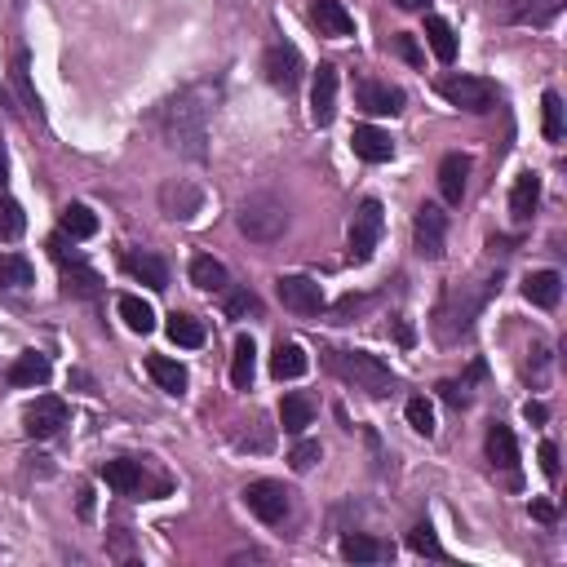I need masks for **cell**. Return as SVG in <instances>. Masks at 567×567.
<instances>
[{
  "mask_svg": "<svg viewBox=\"0 0 567 567\" xmlns=\"http://www.w3.org/2000/svg\"><path fill=\"white\" fill-rule=\"evenodd\" d=\"M399 54H404L408 63H421V54H417V45H412V36H399Z\"/></svg>",
  "mask_w": 567,
  "mask_h": 567,
  "instance_id": "46",
  "label": "cell"
},
{
  "mask_svg": "<svg viewBox=\"0 0 567 567\" xmlns=\"http://www.w3.org/2000/svg\"><path fill=\"white\" fill-rule=\"evenodd\" d=\"M333 116H337V67H319L311 89V120L319 129H328Z\"/></svg>",
  "mask_w": 567,
  "mask_h": 567,
  "instance_id": "15",
  "label": "cell"
},
{
  "mask_svg": "<svg viewBox=\"0 0 567 567\" xmlns=\"http://www.w3.org/2000/svg\"><path fill=\"white\" fill-rule=\"evenodd\" d=\"M49 253H54L58 262H63L67 293H76V297H98V293H102V280H98V275L85 266V257H80V253H71V257H67V249H63V235H54V240H49Z\"/></svg>",
  "mask_w": 567,
  "mask_h": 567,
  "instance_id": "12",
  "label": "cell"
},
{
  "mask_svg": "<svg viewBox=\"0 0 567 567\" xmlns=\"http://www.w3.org/2000/svg\"><path fill=\"white\" fill-rule=\"evenodd\" d=\"M532 514H536L541 523H550V519H554V505H550V501H536V505H532Z\"/></svg>",
  "mask_w": 567,
  "mask_h": 567,
  "instance_id": "47",
  "label": "cell"
},
{
  "mask_svg": "<svg viewBox=\"0 0 567 567\" xmlns=\"http://www.w3.org/2000/svg\"><path fill=\"white\" fill-rule=\"evenodd\" d=\"M275 293H280V302L297 315H319L324 311V288H319L311 275H280Z\"/></svg>",
  "mask_w": 567,
  "mask_h": 567,
  "instance_id": "9",
  "label": "cell"
},
{
  "mask_svg": "<svg viewBox=\"0 0 567 567\" xmlns=\"http://www.w3.org/2000/svg\"><path fill=\"white\" fill-rule=\"evenodd\" d=\"M488 461L497 470H519V443H514V430L510 426H488Z\"/></svg>",
  "mask_w": 567,
  "mask_h": 567,
  "instance_id": "21",
  "label": "cell"
},
{
  "mask_svg": "<svg viewBox=\"0 0 567 567\" xmlns=\"http://www.w3.org/2000/svg\"><path fill=\"white\" fill-rule=\"evenodd\" d=\"M559 293H563L559 271H532L528 280H523V297H528L532 306H541V311H550V306L559 302Z\"/></svg>",
  "mask_w": 567,
  "mask_h": 567,
  "instance_id": "22",
  "label": "cell"
},
{
  "mask_svg": "<svg viewBox=\"0 0 567 567\" xmlns=\"http://www.w3.org/2000/svg\"><path fill=\"white\" fill-rule=\"evenodd\" d=\"M147 373H151V381L164 390V395H182L187 390V368L178 364V359H169V355H151L147 359Z\"/></svg>",
  "mask_w": 567,
  "mask_h": 567,
  "instance_id": "23",
  "label": "cell"
},
{
  "mask_svg": "<svg viewBox=\"0 0 567 567\" xmlns=\"http://www.w3.org/2000/svg\"><path fill=\"white\" fill-rule=\"evenodd\" d=\"M23 231H27L23 204H18V200H0V240H18Z\"/></svg>",
  "mask_w": 567,
  "mask_h": 567,
  "instance_id": "37",
  "label": "cell"
},
{
  "mask_svg": "<svg viewBox=\"0 0 567 567\" xmlns=\"http://www.w3.org/2000/svg\"><path fill=\"white\" fill-rule=\"evenodd\" d=\"M381 231H386V213H381V200H364L355 209V222H350V235H346V257L355 266L373 262L377 244H381Z\"/></svg>",
  "mask_w": 567,
  "mask_h": 567,
  "instance_id": "5",
  "label": "cell"
},
{
  "mask_svg": "<svg viewBox=\"0 0 567 567\" xmlns=\"http://www.w3.org/2000/svg\"><path fill=\"white\" fill-rule=\"evenodd\" d=\"M412 240H417V253L439 262L443 257V244H448V213L439 204H421L417 218H412Z\"/></svg>",
  "mask_w": 567,
  "mask_h": 567,
  "instance_id": "8",
  "label": "cell"
},
{
  "mask_svg": "<svg viewBox=\"0 0 567 567\" xmlns=\"http://www.w3.org/2000/svg\"><path fill=\"white\" fill-rule=\"evenodd\" d=\"M408 545L417 554H426V559H448V554H443V545H439V536H435V528H430V523H417V528L408 532Z\"/></svg>",
  "mask_w": 567,
  "mask_h": 567,
  "instance_id": "38",
  "label": "cell"
},
{
  "mask_svg": "<svg viewBox=\"0 0 567 567\" xmlns=\"http://www.w3.org/2000/svg\"><path fill=\"white\" fill-rule=\"evenodd\" d=\"M120 319H125V324L133 328V333H142V337H147L151 333V328H156V311H151V306L147 302H142V297H133V293H125V297H120Z\"/></svg>",
  "mask_w": 567,
  "mask_h": 567,
  "instance_id": "31",
  "label": "cell"
},
{
  "mask_svg": "<svg viewBox=\"0 0 567 567\" xmlns=\"http://www.w3.org/2000/svg\"><path fill=\"white\" fill-rule=\"evenodd\" d=\"M58 226H63V235H71V240H89V235H98V213L89 204H67Z\"/></svg>",
  "mask_w": 567,
  "mask_h": 567,
  "instance_id": "29",
  "label": "cell"
},
{
  "mask_svg": "<svg viewBox=\"0 0 567 567\" xmlns=\"http://www.w3.org/2000/svg\"><path fill=\"white\" fill-rule=\"evenodd\" d=\"M49 355H40V350H27V355H18L14 364H9V373H5V381L9 386H45L49 381Z\"/></svg>",
  "mask_w": 567,
  "mask_h": 567,
  "instance_id": "19",
  "label": "cell"
},
{
  "mask_svg": "<svg viewBox=\"0 0 567 567\" xmlns=\"http://www.w3.org/2000/svg\"><path fill=\"white\" fill-rule=\"evenodd\" d=\"M191 284L204 288V293H222V288H226V266L218 262V257H209V253H195L191 257Z\"/></svg>",
  "mask_w": 567,
  "mask_h": 567,
  "instance_id": "28",
  "label": "cell"
},
{
  "mask_svg": "<svg viewBox=\"0 0 567 567\" xmlns=\"http://www.w3.org/2000/svg\"><path fill=\"white\" fill-rule=\"evenodd\" d=\"M311 18L324 36H337V40L355 36V18H350V9L342 0H311Z\"/></svg>",
  "mask_w": 567,
  "mask_h": 567,
  "instance_id": "17",
  "label": "cell"
},
{
  "mask_svg": "<svg viewBox=\"0 0 567 567\" xmlns=\"http://www.w3.org/2000/svg\"><path fill=\"white\" fill-rule=\"evenodd\" d=\"M355 98L368 116H399L404 111V94L395 85H381V80H359Z\"/></svg>",
  "mask_w": 567,
  "mask_h": 567,
  "instance_id": "14",
  "label": "cell"
},
{
  "mask_svg": "<svg viewBox=\"0 0 567 567\" xmlns=\"http://www.w3.org/2000/svg\"><path fill=\"white\" fill-rule=\"evenodd\" d=\"M404 9H426V0H399Z\"/></svg>",
  "mask_w": 567,
  "mask_h": 567,
  "instance_id": "51",
  "label": "cell"
},
{
  "mask_svg": "<svg viewBox=\"0 0 567 567\" xmlns=\"http://www.w3.org/2000/svg\"><path fill=\"white\" fill-rule=\"evenodd\" d=\"M0 284L27 288V284H32V266H27L23 257H0Z\"/></svg>",
  "mask_w": 567,
  "mask_h": 567,
  "instance_id": "39",
  "label": "cell"
},
{
  "mask_svg": "<svg viewBox=\"0 0 567 567\" xmlns=\"http://www.w3.org/2000/svg\"><path fill=\"white\" fill-rule=\"evenodd\" d=\"M125 271L133 275V280H142L147 288H169V266L160 262V257H151V253H129L125 257Z\"/></svg>",
  "mask_w": 567,
  "mask_h": 567,
  "instance_id": "25",
  "label": "cell"
},
{
  "mask_svg": "<svg viewBox=\"0 0 567 567\" xmlns=\"http://www.w3.org/2000/svg\"><path fill=\"white\" fill-rule=\"evenodd\" d=\"M466 178H470V156H461V151L443 156V164H439V195H443V204H461V200H466Z\"/></svg>",
  "mask_w": 567,
  "mask_h": 567,
  "instance_id": "18",
  "label": "cell"
},
{
  "mask_svg": "<svg viewBox=\"0 0 567 567\" xmlns=\"http://www.w3.org/2000/svg\"><path fill=\"white\" fill-rule=\"evenodd\" d=\"M244 505H249V514H257L262 523H284L288 510H293V497H288L284 483L275 479H253L249 488H244Z\"/></svg>",
  "mask_w": 567,
  "mask_h": 567,
  "instance_id": "7",
  "label": "cell"
},
{
  "mask_svg": "<svg viewBox=\"0 0 567 567\" xmlns=\"http://www.w3.org/2000/svg\"><path fill=\"white\" fill-rule=\"evenodd\" d=\"M350 147H355V156L368 160V164H386L390 156H395L390 133L377 129V125H355V133H350Z\"/></svg>",
  "mask_w": 567,
  "mask_h": 567,
  "instance_id": "16",
  "label": "cell"
},
{
  "mask_svg": "<svg viewBox=\"0 0 567 567\" xmlns=\"http://www.w3.org/2000/svg\"><path fill=\"white\" fill-rule=\"evenodd\" d=\"M342 559H350V563H381L386 559V545L381 541H373V536H346L342 541Z\"/></svg>",
  "mask_w": 567,
  "mask_h": 567,
  "instance_id": "34",
  "label": "cell"
},
{
  "mask_svg": "<svg viewBox=\"0 0 567 567\" xmlns=\"http://www.w3.org/2000/svg\"><path fill=\"white\" fill-rule=\"evenodd\" d=\"M14 80H18V89H23V102L27 107H40V98H36V89H32V67H27V54H18L14 58Z\"/></svg>",
  "mask_w": 567,
  "mask_h": 567,
  "instance_id": "42",
  "label": "cell"
},
{
  "mask_svg": "<svg viewBox=\"0 0 567 567\" xmlns=\"http://www.w3.org/2000/svg\"><path fill=\"white\" fill-rule=\"evenodd\" d=\"M311 417H315V408H311V399L306 395H284L280 399V426L288 430V435H302V430L311 426Z\"/></svg>",
  "mask_w": 567,
  "mask_h": 567,
  "instance_id": "30",
  "label": "cell"
},
{
  "mask_svg": "<svg viewBox=\"0 0 567 567\" xmlns=\"http://www.w3.org/2000/svg\"><path fill=\"white\" fill-rule=\"evenodd\" d=\"M160 209H164V218H173V222H195L204 213V191L200 187H191V182H164L160 187Z\"/></svg>",
  "mask_w": 567,
  "mask_h": 567,
  "instance_id": "10",
  "label": "cell"
},
{
  "mask_svg": "<svg viewBox=\"0 0 567 567\" xmlns=\"http://www.w3.org/2000/svg\"><path fill=\"white\" fill-rule=\"evenodd\" d=\"M288 461H293V470H297V474L315 470V461H319V443L302 439V443H297V448H293V457H288Z\"/></svg>",
  "mask_w": 567,
  "mask_h": 567,
  "instance_id": "43",
  "label": "cell"
},
{
  "mask_svg": "<svg viewBox=\"0 0 567 567\" xmlns=\"http://www.w3.org/2000/svg\"><path fill=\"white\" fill-rule=\"evenodd\" d=\"M492 280H470V284H461V288H452L448 293V302L439 306V337L443 342H452L457 333H466L470 328V319L483 311V302L492 297Z\"/></svg>",
  "mask_w": 567,
  "mask_h": 567,
  "instance_id": "2",
  "label": "cell"
},
{
  "mask_svg": "<svg viewBox=\"0 0 567 567\" xmlns=\"http://www.w3.org/2000/svg\"><path fill=\"white\" fill-rule=\"evenodd\" d=\"M226 315H231V319L262 315V302H257V293H249V288H240V293H231V297H226Z\"/></svg>",
  "mask_w": 567,
  "mask_h": 567,
  "instance_id": "41",
  "label": "cell"
},
{
  "mask_svg": "<svg viewBox=\"0 0 567 567\" xmlns=\"http://www.w3.org/2000/svg\"><path fill=\"white\" fill-rule=\"evenodd\" d=\"M253 373H257V346H253V337H235V350H231V386L235 390H249L253 386Z\"/></svg>",
  "mask_w": 567,
  "mask_h": 567,
  "instance_id": "27",
  "label": "cell"
},
{
  "mask_svg": "<svg viewBox=\"0 0 567 567\" xmlns=\"http://www.w3.org/2000/svg\"><path fill=\"white\" fill-rule=\"evenodd\" d=\"M541 129H545V142H563V98L554 89L541 98Z\"/></svg>",
  "mask_w": 567,
  "mask_h": 567,
  "instance_id": "35",
  "label": "cell"
},
{
  "mask_svg": "<svg viewBox=\"0 0 567 567\" xmlns=\"http://www.w3.org/2000/svg\"><path fill=\"white\" fill-rule=\"evenodd\" d=\"M333 368L342 373L355 390H368V395H390V386H395V377H390V368L381 364L377 355H368V350H333Z\"/></svg>",
  "mask_w": 567,
  "mask_h": 567,
  "instance_id": "3",
  "label": "cell"
},
{
  "mask_svg": "<svg viewBox=\"0 0 567 567\" xmlns=\"http://www.w3.org/2000/svg\"><path fill=\"white\" fill-rule=\"evenodd\" d=\"M271 373L280 381L306 377V373H311V355H306L297 342H280V346H275V355H271Z\"/></svg>",
  "mask_w": 567,
  "mask_h": 567,
  "instance_id": "20",
  "label": "cell"
},
{
  "mask_svg": "<svg viewBox=\"0 0 567 567\" xmlns=\"http://www.w3.org/2000/svg\"><path fill=\"white\" fill-rule=\"evenodd\" d=\"M404 417H408V426L417 430V435H435V408H430V399L426 395H417V399H408L404 404Z\"/></svg>",
  "mask_w": 567,
  "mask_h": 567,
  "instance_id": "36",
  "label": "cell"
},
{
  "mask_svg": "<svg viewBox=\"0 0 567 567\" xmlns=\"http://www.w3.org/2000/svg\"><path fill=\"white\" fill-rule=\"evenodd\" d=\"M111 554H116V559H129V536H116V545H111Z\"/></svg>",
  "mask_w": 567,
  "mask_h": 567,
  "instance_id": "49",
  "label": "cell"
},
{
  "mask_svg": "<svg viewBox=\"0 0 567 567\" xmlns=\"http://www.w3.org/2000/svg\"><path fill=\"white\" fill-rule=\"evenodd\" d=\"M536 457H541V470H545V479H559V448H554V443L550 439H545L541 443V452H536Z\"/></svg>",
  "mask_w": 567,
  "mask_h": 567,
  "instance_id": "44",
  "label": "cell"
},
{
  "mask_svg": "<svg viewBox=\"0 0 567 567\" xmlns=\"http://www.w3.org/2000/svg\"><path fill=\"white\" fill-rule=\"evenodd\" d=\"M536 204H541V178H536V173H519V178H514V191H510L514 222H528L536 213Z\"/></svg>",
  "mask_w": 567,
  "mask_h": 567,
  "instance_id": "24",
  "label": "cell"
},
{
  "mask_svg": "<svg viewBox=\"0 0 567 567\" xmlns=\"http://www.w3.org/2000/svg\"><path fill=\"white\" fill-rule=\"evenodd\" d=\"M67 404L58 395H40L32 408L23 412V426H27V435L32 439H49V435H58V430L67 426Z\"/></svg>",
  "mask_w": 567,
  "mask_h": 567,
  "instance_id": "11",
  "label": "cell"
},
{
  "mask_svg": "<svg viewBox=\"0 0 567 567\" xmlns=\"http://www.w3.org/2000/svg\"><path fill=\"white\" fill-rule=\"evenodd\" d=\"M523 417H528V421H536V426H541V421H545V404H528V408H523Z\"/></svg>",
  "mask_w": 567,
  "mask_h": 567,
  "instance_id": "48",
  "label": "cell"
},
{
  "mask_svg": "<svg viewBox=\"0 0 567 567\" xmlns=\"http://www.w3.org/2000/svg\"><path fill=\"white\" fill-rule=\"evenodd\" d=\"M164 333H169L173 346H187V350L204 346V324H200V319H191V315H169Z\"/></svg>",
  "mask_w": 567,
  "mask_h": 567,
  "instance_id": "33",
  "label": "cell"
},
{
  "mask_svg": "<svg viewBox=\"0 0 567 567\" xmlns=\"http://www.w3.org/2000/svg\"><path fill=\"white\" fill-rule=\"evenodd\" d=\"M262 71H266V80H271L275 89H297L302 85V54H297L293 45H271L266 49V58H262Z\"/></svg>",
  "mask_w": 567,
  "mask_h": 567,
  "instance_id": "13",
  "label": "cell"
},
{
  "mask_svg": "<svg viewBox=\"0 0 567 567\" xmlns=\"http://www.w3.org/2000/svg\"><path fill=\"white\" fill-rule=\"evenodd\" d=\"M439 390H443V399H448V404H457V408H461V404H470V390H466V381H443Z\"/></svg>",
  "mask_w": 567,
  "mask_h": 567,
  "instance_id": "45",
  "label": "cell"
},
{
  "mask_svg": "<svg viewBox=\"0 0 567 567\" xmlns=\"http://www.w3.org/2000/svg\"><path fill=\"white\" fill-rule=\"evenodd\" d=\"M426 45L435 49L439 63H452V58H457V36H452V27L443 23V18H435V14L426 18Z\"/></svg>",
  "mask_w": 567,
  "mask_h": 567,
  "instance_id": "32",
  "label": "cell"
},
{
  "mask_svg": "<svg viewBox=\"0 0 567 567\" xmlns=\"http://www.w3.org/2000/svg\"><path fill=\"white\" fill-rule=\"evenodd\" d=\"M439 94L452 102V107L461 111H474V116H483V111L497 107V85L483 76H443L439 80Z\"/></svg>",
  "mask_w": 567,
  "mask_h": 567,
  "instance_id": "6",
  "label": "cell"
},
{
  "mask_svg": "<svg viewBox=\"0 0 567 567\" xmlns=\"http://www.w3.org/2000/svg\"><path fill=\"white\" fill-rule=\"evenodd\" d=\"M5 173H9V160H5V142H0V187H5Z\"/></svg>",
  "mask_w": 567,
  "mask_h": 567,
  "instance_id": "50",
  "label": "cell"
},
{
  "mask_svg": "<svg viewBox=\"0 0 567 567\" xmlns=\"http://www.w3.org/2000/svg\"><path fill=\"white\" fill-rule=\"evenodd\" d=\"M102 483L129 497V492H138V488H142V466H138V461H129V457L102 461Z\"/></svg>",
  "mask_w": 567,
  "mask_h": 567,
  "instance_id": "26",
  "label": "cell"
},
{
  "mask_svg": "<svg viewBox=\"0 0 567 567\" xmlns=\"http://www.w3.org/2000/svg\"><path fill=\"white\" fill-rule=\"evenodd\" d=\"M559 9H563V0H532L528 9H523V23H532V27H545V23H554L559 18Z\"/></svg>",
  "mask_w": 567,
  "mask_h": 567,
  "instance_id": "40",
  "label": "cell"
},
{
  "mask_svg": "<svg viewBox=\"0 0 567 567\" xmlns=\"http://www.w3.org/2000/svg\"><path fill=\"white\" fill-rule=\"evenodd\" d=\"M218 85H187L182 94H173L164 107L156 111V125L164 133V147L178 151L187 160H204L209 156V120L218 107Z\"/></svg>",
  "mask_w": 567,
  "mask_h": 567,
  "instance_id": "1",
  "label": "cell"
},
{
  "mask_svg": "<svg viewBox=\"0 0 567 567\" xmlns=\"http://www.w3.org/2000/svg\"><path fill=\"white\" fill-rule=\"evenodd\" d=\"M235 222H240V231L249 235L253 244H275L288 226V213H284L280 200H271V195H253V200H244V209Z\"/></svg>",
  "mask_w": 567,
  "mask_h": 567,
  "instance_id": "4",
  "label": "cell"
}]
</instances>
